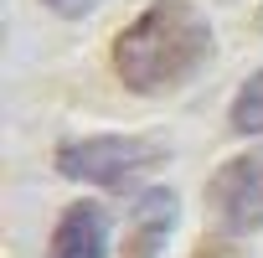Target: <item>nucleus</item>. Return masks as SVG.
<instances>
[{"instance_id": "1", "label": "nucleus", "mask_w": 263, "mask_h": 258, "mask_svg": "<svg viewBox=\"0 0 263 258\" xmlns=\"http://www.w3.org/2000/svg\"><path fill=\"white\" fill-rule=\"evenodd\" d=\"M212 47H217V31H212L201 6H191V0H155L114 36L108 62L129 93L155 98V93L186 88L206 67Z\"/></svg>"}, {"instance_id": "2", "label": "nucleus", "mask_w": 263, "mask_h": 258, "mask_svg": "<svg viewBox=\"0 0 263 258\" xmlns=\"http://www.w3.org/2000/svg\"><path fill=\"white\" fill-rule=\"evenodd\" d=\"M165 155L171 150L160 140H145V135H88V140H62L57 145V171L67 181H83V186L129 191L150 171H160Z\"/></svg>"}, {"instance_id": "3", "label": "nucleus", "mask_w": 263, "mask_h": 258, "mask_svg": "<svg viewBox=\"0 0 263 258\" xmlns=\"http://www.w3.org/2000/svg\"><path fill=\"white\" fill-rule=\"evenodd\" d=\"M201 196H206V212L222 232H232V237L258 232L263 227V145L222 160Z\"/></svg>"}, {"instance_id": "4", "label": "nucleus", "mask_w": 263, "mask_h": 258, "mask_svg": "<svg viewBox=\"0 0 263 258\" xmlns=\"http://www.w3.org/2000/svg\"><path fill=\"white\" fill-rule=\"evenodd\" d=\"M176 217H181L176 191L171 186H145L135 196V212H129V232H124V253L119 258H165Z\"/></svg>"}, {"instance_id": "5", "label": "nucleus", "mask_w": 263, "mask_h": 258, "mask_svg": "<svg viewBox=\"0 0 263 258\" xmlns=\"http://www.w3.org/2000/svg\"><path fill=\"white\" fill-rule=\"evenodd\" d=\"M47 258H108V212L98 201H72L52 227Z\"/></svg>"}, {"instance_id": "6", "label": "nucleus", "mask_w": 263, "mask_h": 258, "mask_svg": "<svg viewBox=\"0 0 263 258\" xmlns=\"http://www.w3.org/2000/svg\"><path fill=\"white\" fill-rule=\"evenodd\" d=\"M227 124H232V135H263V67L237 88V98L227 108Z\"/></svg>"}, {"instance_id": "7", "label": "nucleus", "mask_w": 263, "mask_h": 258, "mask_svg": "<svg viewBox=\"0 0 263 258\" xmlns=\"http://www.w3.org/2000/svg\"><path fill=\"white\" fill-rule=\"evenodd\" d=\"M191 258H242V248L232 243V232H217V237L206 232V237L191 248Z\"/></svg>"}, {"instance_id": "8", "label": "nucleus", "mask_w": 263, "mask_h": 258, "mask_svg": "<svg viewBox=\"0 0 263 258\" xmlns=\"http://www.w3.org/2000/svg\"><path fill=\"white\" fill-rule=\"evenodd\" d=\"M42 6L52 11V16H67V21H78V16H88L98 0H42Z\"/></svg>"}]
</instances>
